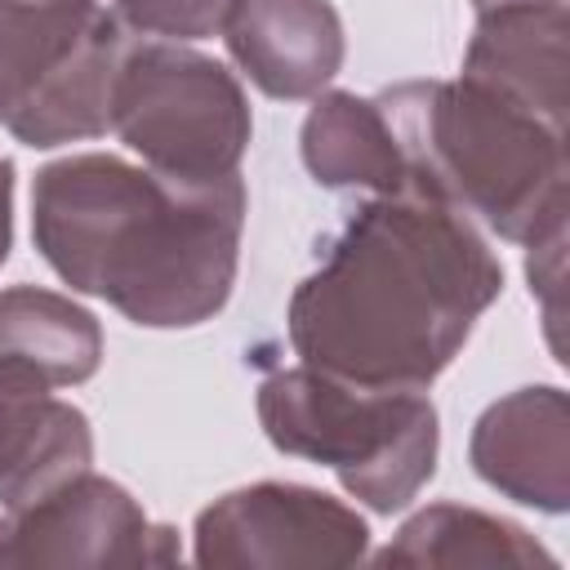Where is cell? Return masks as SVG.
<instances>
[{
    "label": "cell",
    "mask_w": 570,
    "mask_h": 570,
    "mask_svg": "<svg viewBox=\"0 0 570 570\" xmlns=\"http://www.w3.org/2000/svg\"><path fill=\"white\" fill-rule=\"evenodd\" d=\"M405 156V183L534 245L566 232V129L472 85L405 80L374 98Z\"/></svg>",
    "instance_id": "cell-3"
},
{
    "label": "cell",
    "mask_w": 570,
    "mask_h": 570,
    "mask_svg": "<svg viewBox=\"0 0 570 570\" xmlns=\"http://www.w3.org/2000/svg\"><path fill=\"white\" fill-rule=\"evenodd\" d=\"M303 165L321 187L396 191L405 187V156L374 98L347 89L316 94L303 120Z\"/></svg>",
    "instance_id": "cell-13"
},
{
    "label": "cell",
    "mask_w": 570,
    "mask_h": 570,
    "mask_svg": "<svg viewBox=\"0 0 570 570\" xmlns=\"http://www.w3.org/2000/svg\"><path fill=\"white\" fill-rule=\"evenodd\" d=\"M111 129L147 169L214 183L240 174L254 120L240 80L178 40L129 45L111 85Z\"/></svg>",
    "instance_id": "cell-6"
},
{
    "label": "cell",
    "mask_w": 570,
    "mask_h": 570,
    "mask_svg": "<svg viewBox=\"0 0 570 570\" xmlns=\"http://www.w3.org/2000/svg\"><path fill=\"white\" fill-rule=\"evenodd\" d=\"M13 245V160L0 156V263Z\"/></svg>",
    "instance_id": "cell-17"
},
{
    "label": "cell",
    "mask_w": 570,
    "mask_h": 570,
    "mask_svg": "<svg viewBox=\"0 0 570 570\" xmlns=\"http://www.w3.org/2000/svg\"><path fill=\"white\" fill-rule=\"evenodd\" d=\"M94 432L85 410L58 401L45 379L0 361V508L13 512L85 472Z\"/></svg>",
    "instance_id": "cell-12"
},
{
    "label": "cell",
    "mask_w": 570,
    "mask_h": 570,
    "mask_svg": "<svg viewBox=\"0 0 570 570\" xmlns=\"http://www.w3.org/2000/svg\"><path fill=\"white\" fill-rule=\"evenodd\" d=\"M472 468L499 494L566 512L570 503V405L561 387H517L485 405L472 428Z\"/></svg>",
    "instance_id": "cell-9"
},
{
    "label": "cell",
    "mask_w": 570,
    "mask_h": 570,
    "mask_svg": "<svg viewBox=\"0 0 570 570\" xmlns=\"http://www.w3.org/2000/svg\"><path fill=\"white\" fill-rule=\"evenodd\" d=\"M258 423L276 450L330 468L370 512L405 508L436 472L428 387H365L298 361L258 383Z\"/></svg>",
    "instance_id": "cell-4"
},
{
    "label": "cell",
    "mask_w": 570,
    "mask_h": 570,
    "mask_svg": "<svg viewBox=\"0 0 570 570\" xmlns=\"http://www.w3.org/2000/svg\"><path fill=\"white\" fill-rule=\"evenodd\" d=\"M476 9H490V4H508V0H472Z\"/></svg>",
    "instance_id": "cell-18"
},
{
    "label": "cell",
    "mask_w": 570,
    "mask_h": 570,
    "mask_svg": "<svg viewBox=\"0 0 570 570\" xmlns=\"http://www.w3.org/2000/svg\"><path fill=\"white\" fill-rule=\"evenodd\" d=\"M191 539L200 566H352L370 548V525L325 490L254 481L214 499Z\"/></svg>",
    "instance_id": "cell-7"
},
{
    "label": "cell",
    "mask_w": 570,
    "mask_h": 570,
    "mask_svg": "<svg viewBox=\"0 0 570 570\" xmlns=\"http://www.w3.org/2000/svg\"><path fill=\"white\" fill-rule=\"evenodd\" d=\"M240 174L187 183L80 151L45 165L31 187V236L80 294L107 298L147 330H191L223 312L240 267Z\"/></svg>",
    "instance_id": "cell-2"
},
{
    "label": "cell",
    "mask_w": 570,
    "mask_h": 570,
    "mask_svg": "<svg viewBox=\"0 0 570 570\" xmlns=\"http://www.w3.org/2000/svg\"><path fill=\"white\" fill-rule=\"evenodd\" d=\"M178 534L142 503L98 476L76 472L49 494L0 517V566H174Z\"/></svg>",
    "instance_id": "cell-8"
},
{
    "label": "cell",
    "mask_w": 570,
    "mask_h": 570,
    "mask_svg": "<svg viewBox=\"0 0 570 570\" xmlns=\"http://www.w3.org/2000/svg\"><path fill=\"white\" fill-rule=\"evenodd\" d=\"M116 18L142 36L165 40H205L223 31L236 0H111Z\"/></svg>",
    "instance_id": "cell-16"
},
{
    "label": "cell",
    "mask_w": 570,
    "mask_h": 570,
    "mask_svg": "<svg viewBox=\"0 0 570 570\" xmlns=\"http://www.w3.org/2000/svg\"><path fill=\"white\" fill-rule=\"evenodd\" d=\"M0 361H13L49 387H76L102 365V325L89 307L40 285L0 289Z\"/></svg>",
    "instance_id": "cell-14"
},
{
    "label": "cell",
    "mask_w": 570,
    "mask_h": 570,
    "mask_svg": "<svg viewBox=\"0 0 570 570\" xmlns=\"http://www.w3.org/2000/svg\"><path fill=\"white\" fill-rule=\"evenodd\" d=\"M503 294V263L454 205L370 196L298 281L285 334L303 365L365 387H428Z\"/></svg>",
    "instance_id": "cell-1"
},
{
    "label": "cell",
    "mask_w": 570,
    "mask_h": 570,
    "mask_svg": "<svg viewBox=\"0 0 570 570\" xmlns=\"http://www.w3.org/2000/svg\"><path fill=\"white\" fill-rule=\"evenodd\" d=\"M125 49L102 0H0V125L27 147L107 134Z\"/></svg>",
    "instance_id": "cell-5"
},
{
    "label": "cell",
    "mask_w": 570,
    "mask_h": 570,
    "mask_svg": "<svg viewBox=\"0 0 570 570\" xmlns=\"http://www.w3.org/2000/svg\"><path fill=\"white\" fill-rule=\"evenodd\" d=\"M236 67L267 98H316L343 67V18L330 0H236L223 22Z\"/></svg>",
    "instance_id": "cell-11"
},
{
    "label": "cell",
    "mask_w": 570,
    "mask_h": 570,
    "mask_svg": "<svg viewBox=\"0 0 570 570\" xmlns=\"http://www.w3.org/2000/svg\"><path fill=\"white\" fill-rule=\"evenodd\" d=\"M566 0H508L476 9L463 80L566 129Z\"/></svg>",
    "instance_id": "cell-10"
},
{
    "label": "cell",
    "mask_w": 570,
    "mask_h": 570,
    "mask_svg": "<svg viewBox=\"0 0 570 570\" xmlns=\"http://www.w3.org/2000/svg\"><path fill=\"white\" fill-rule=\"evenodd\" d=\"M387 566H557V557L517 521L463 508L432 503L414 512L396 539L379 552Z\"/></svg>",
    "instance_id": "cell-15"
}]
</instances>
